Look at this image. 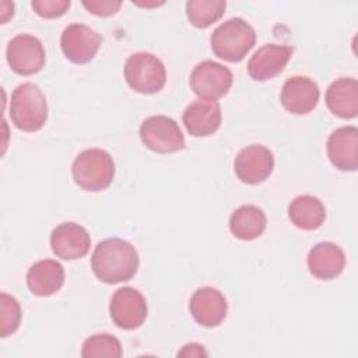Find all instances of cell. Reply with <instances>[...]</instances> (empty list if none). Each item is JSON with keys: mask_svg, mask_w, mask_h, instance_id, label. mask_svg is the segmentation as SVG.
<instances>
[{"mask_svg": "<svg viewBox=\"0 0 358 358\" xmlns=\"http://www.w3.org/2000/svg\"><path fill=\"white\" fill-rule=\"evenodd\" d=\"M140 138L147 148L159 154H171L185 148V137L179 124L165 115L150 116L143 120Z\"/></svg>", "mask_w": 358, "mask_h": 358, "instance_id": "cell-6", "label": "cell"}, {"mask_svg": "<svg viewBox=\"0 0 358 358\" xmlns=\"http://www.w3.org/2000/svg\"><path fill=\"white\" fill-rule=\"evenodd\" d=\"M81 355L85 358H120L123 350L120 341L115 336L109 333H98L84 341Z\"/></svg>", "mask_w": 358, "mask_h": 358, "instance_id": "cell-24", "label": "cell"}, {"mask_svg": "<svg viewBox=\"0 0 358 358\" xmlns=\"http://www.w3.org/2000/svg\"><path fill=\"white\" fill-rule=\"evenodd\" d=\"M83 6L85 7V10L94 15L98 17H110L115 15L120 6L122 1H113V0H84Z\"/></svg>", "mask_w": 358, "mask_h": 358, "instance_id": "cell-27", "label": "cell"}, {"mask_svg": "<svg viewBox=\"0 0 358 358\" xmlns=\"http://www.w3.org/2000/svg\"><path fill=\"white\" fill-rule=\"evenodd\" d=\"M138 253L131 243L120 238L101 241L91 256L95 277L106 284L129 281L138 268Z\"/></svg>", "mask_w": 358, "mask_h": 358, "instance_id": "cell-1", "label": "cell"}, {"mask_svg": "<svg viewBox=\"0 0 358 358\" xmlns=\"http://www.w3.org/2000/svg\"><path fill=\"white\" fill-rule=\"evenodd\" d=\"M294 48L267 43L259 48L248 62V73L256 81H267L278 76L289 62Z\"/></svg>", "mask_w": 358, "mask_h": 358, "instance_id": "cell-14", "label": "cell"}, {"mask_svg": "<svg viewBox=\"0 0 358 358\" xmlns=\"http://www.w3.org/2000/svg\"><path fill=\"white\" fill-rule=\"evenodd\" d=\"M189 310L193 319L203 327H217L227 317L228 303L217 288L201 287L193 292Z\"/></svg>", "mask_w": 358, "mask_h": 358, "instance_id": "cell-12", "label": "cell"}, {"mask_svg": "<svg viewBox=\"0 0 358 358\" xmlns=\"http://www.w3.org/2000/svg\"><path fill=\"white\" fill-rule=\"evenodd\" d=\"M8 113L17 129L28 133L38 131L48 120L46 98L34 83H22L11 94Z\"/></svg>", "mask_w": 358, "mask_h": 358, "instance_id": "cell-3", "label": "cell"}, {"mask_svg": "<svg viewBox=\"0 0 358 358\" xmlns=\"http://www.w3.org/2000/svg\"><path fill=\"white\" fill-rule=\"evenodd\" d=\"M329 110L340 119H354L358 115V81L341 77L333 81L324 95Z\"/></svg>", "mask_w": 358, "mask_h": 358, "instance_id": "cell-19", "label": "cell"}, {"mask_svg": "<svg viewBox=\"0 0 358 358\" xmlns=\"http://www.w3.org/2000/svg\"><path fill=\"white\" fill-rule=\"evenodd\" d=\"M124 80L127 85L140 94H155L166 81L164 63L148 52L133 53L124 63Z\"/></svg>", "mask_w": 358, "mask_h": 358, "instance_id": "cell-5", "label": "cell"}, {"mask_svg": "<svg viewBox=\"0 0 358 358\" xmlns=\"http://www.w3.org/2000/svg\"><path fill=\"white\" fill-rule=\"evenodd\" d=\"M102 36L84 24H70L60 36V48L66 59L76 64L90 63L98 53Z\"/></svg>", "mask_w": 358, "mask_h": 358, "instance_id": "cell-10", "label": "cell"}, {"mask_svg": "<svg viewBox=\"0 0 358 358\" xmlns=\"http://www.w3.org/2000/svg\"><path fill=\"white\" fill-rule=\"evenodd\" d=\"M213 53L227 62L238 63L245 59L256 43L253 27L243 18L234 17L220 24L210 38Z\"/></svg>", "mask_w": 358, "mask_h": 358, "instance_id": "cell-2", "label": "cell"}, {"mask_svg": "<svg viewBox=\"0 0 358 358\" xmlns=\"http://www.w3.org/2000/svg\"><path fill=\"white\" fill-rule=\"evenodd\" d=\"M267 218L264 211L253 204L238 207L229 218L231 234L241 241H253L266 229Z\"/></svg>", "mask_w": 358, "mask_h": 358, "instance_id": "cell-22", "label": "cell"}, {"mask_svg": "<svg viewBox=\"0 0 358 358\" xmlns=\"http://www.w3.org/2000/svg\"><path fill=\"white\" fill-rule=\"evenodd\" d=\"M308 268L319 280H333L345 267L344 250L333 242H319L308 253Z\"/></svg>", "mask_w": 358, "mask_h": 358, "instance_id": "cell-18", "label": "cell"}, {"mask_svg": "<svg viewBox=\"0 0 358 358\" xmlns=\"http://www.w3.org/2000/svg\"><path fill=\"white\" fill-rule=\"evenodd\" d=\"M71 175L76 185L87 192L105 190L115 178L113 158L102 148L84 150L76 157Z\"/></svg>", "mask_w": 358, "mask_h": 358, "instance_id": "cell-4", "label": "cell"}, {"mask_svg": "<svg viewBox=\"0 0 358 358\" xmlns=\"http://www.w3.org/2000/svg\"><path fill=\"white\" fill-rule=\"evenodd\" d=\"M234 169L241 182L246 185L262 183L274 169V155L262 144L248 145L238 152Z\"/></svg>", "mask_w": 358, "mask_h": 358, "instance_id": "cell-11", "label": "cell"}, {"mask_svg": "<svg viewBox=\"0 0 358 358\" xmlns=\"http://www.w3.org/2000/svg\"><path fill=\"white\" fill-rule=\"evenodd\" d=\"M148 306L144 295L133 287H122L115 291L109 303V315L113 323L123 330L140 327L147 317Z\"/></svg>", "mask_w": 358, "mask_h": 358, "instance_id": "cell-8", "label": "cell"}, {"mask_svg": "<svg viewBox=\"0 0 358 358\" xmlns=\"http://www.w3.org/2000/svg\"><path fill=\"white\" fill-rule=\"evenodd\" d=\"M320 91L317 84L303 76L288 78L281 90V103L292 115H306L313 110L319 102Z\"/></svg>", "mask_w": 358, "mask_h": 358, "instance_id": "cell-15", "label": "cell"}, {"mask_svg": "<svg viewBox=\"0 0 358 358\" xmlns=\"http://www.w3.org/2000/svg\"><path fill=\"white\" fill-rule=\"evenodd\" d=\"M91 246V238L87 229L76 222H63L50 234L52 252L63 260H76L84 257Z\"/></svg>", "mask_w": 358, "mask_h": 358, "instance_id": "cell-13", "label": "cell"}, {"mask_svg": "<svg viewBox=\"0 0 358 358\" xmlns=\"http://www.w3.org/2000/svg\"><path fill=\"white\" fill-rule=\"evenodd\" d=\"M6 57L11 70L20 76H32L38 73L46 60L42 42L29 34L14 36L7 45Z\"/></svg>", "mask_w": 358, "mask_h": 358, "instance_id": "cell-9", "label": "cell"}, {"mask_svg": "<svg viewBox=\"0 0 358 358\" xmlns=\"http://www.w3.org/2000/svg\"><path fill=\"white\" fill-rule=\"evenodd\" d=\"M327 157L340 171L354 172L358 168V129L343 126L327 138Z\"/></svg>", "mask_w": 358, "mask_h": 358, "instance_id": "cell-17", "label": "cell"}, {"mask_svg": "<svg viewBox=\"0 0 358 358\" xmlns=\"http://www.w3.org/2000/svg\"><path fill=\"white\" fill-rule=\"evenodd\" d=\"M182 120L190 136H211L221 126V106L218 101L199 98L186 106Z\"/></svg>", "mask_w": 358, "mask_h": 358, "instance_id": "cell-16", "label": "cell"}, {"mask_svg": "<svg viewBox=\"0 0 358 358\" xmlns=\"http://www.w3.org/2000/svg\"><path fill=\"white\" fill-rule=\"evenodd\" d=\"M232 81V71L214 60H203L197 63L189 78L190 88L199 98L213 101L224 96L229 91Z\"/></svg>", "mask_w": 358, "mask_h": 358, "instance_id": "cell-7", "label": "cell"}, {"mask_svg": "<svg viewBox=\"0 0 358 358\" xmlns=\"http://www.w3.org/2000/svg\"><path fill=\"white\" fill-rule=\"evenodd\" d=\"M1 303V322H0V336L7 337L17 331L21 322V308L18 301L6 292L0 295Z\"/></svg>", "mask_w": 358, "mask_h": 358, "instance_id": "cell-25", "label": "cell"}, {"mask_svg": "<svg viewBox=\"0 0 358 358\" xmlns=\"http://www.w3.org/2000/svg\"><path fill=\"white\" fill-rule=\"evenodd\" d=\"M199 344H196V343H192V344H186V345H183V348H182V351H179L178 352V355H186V357H192V355H207V354H204V352H200V351H194V348L197 347Z\"/></svg>", "mask_w": 358, "mask_h": 358, "instance_id": "cell-28", "label": "cell"}, {"mask_svg": "<svg viewBox=\"0 0 358 358\" xmlns=\"http://www.w3.org/2000/svg\"><path fill=\"white\" fill-rule=\"evenodd\" d=\"M34 11L43 18H59L70 7V0H32Z\"/></svg>", "mask_w": 358, "mask_h": 358, "instance_id": "cell-26", "label": "cell"}, {"mask_svg": "<svg viewBox=\"0 0 358 358\" xmlns=\"http://www.w3.org/2000/svg\"><path fill=\"white\" fill-rule=\"evenodd\" d=\"M288 217L296 228L302 231H315L324 222L326 208L317 197L301 194L289 203Z\"/></svg>", "mask_w": 358, "mask_h": 358, "instance_id": "cell-21", "label": "cell"}, {"mask_svg": "<svg viewBox=\"0 0 358 358\" xmlns=\"http://www.w3.org/2000/svg\"><path fill=\"white\" fill-rule=\"evenodd\" d=\"M64 284L63 266L52 259L34 263L27 273V285L36 296H50Z\"/></svg>", "mask_w": 358, "mask_h": 358, "instance_id": "cell-20", "label": "cell"}, {"mask_svg": "<svg viewBox=\"0 0 358 358\" xmlns=\"http://www.w3.org/2000/svg\"><path fill=\"white\" fill-rule=\"evenodd\" d=\"M224 0H189L186 3V15L189 22L200 29H206L217 22L225 13Z\"/></svg>", "mask_w": 358, "mask_h": 358, "instance_id": "cell-23", "label": "cell"}]
</instances>
